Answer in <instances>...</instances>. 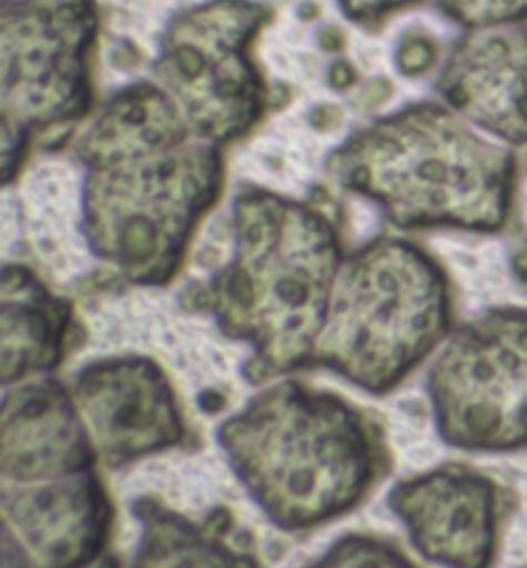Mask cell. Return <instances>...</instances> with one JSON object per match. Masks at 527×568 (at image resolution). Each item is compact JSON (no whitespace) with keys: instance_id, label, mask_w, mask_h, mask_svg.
<instances>
[{"instance_id":"cell-1","label":"cell","mask_w":527,"mask_h":568,"mask_svg":"<svg viewBox=\"0 0 527 568\" xmlns=\"http://www.w3.org/2000/svg\"><path fill=\"white\" fill-rule=\"evenodd\" d=\"M326 214L264 190L233 202V250L211 283L216 326L252 351V382L314 365L343 268Z\"/></svg>"},{"instance_id":"cell-2","label":"cell","mask_w":527,"mask_h":568,"mask_svg":"<svg viewBox=\"0 0 527 568\" xmlns=\"http://www.w3.org/2000/svg\"><path fill=\"white\" fill-rule=\"evenodd\" d=\"M216 443L247 497L285 531L353 511L385 466L382 439L361 410L300 382L262 389L219 425Z\"/></svg>"},{"instance_id":"cell-3","label":"cell","mask_w":527,"mask_h":568,"mask_svg":"<svg viewBox=\"0 0 527 568\" xmlns=\"http://www.w3.org/2000/svg\"><path fill=\"white\" fill-rule=\"evenodd\" d=\"M328 170L402 229L497 231L514 199L511 155L435 103L356 132L332 153Z\"/></svg>"},{"instance_id":"cell-4","label":"cell","mask_w":527,"mask_h":568,"mask_svg":"<svg viewBox=\"0 0 527 568\" xmlns=\"http://www.w3.org/2000/svg\"><path fill=\"white\" fill-rule=\"evenodd\" d=\"M452 317L442 268L411 243L377 240L344 262L314 365L382 396L449 338Z\"/></svg>"},{"instance_id":"cell-5","label":"cell","mask_w":527,"mask_h":568,"mask_svg":"<svg viewBox=\"0 0 527 568\" xmlns=\"http://www.w3.org/2000/svg\"><path fill=\"white\" fill-rule=\"evenodd\" d=\"M85 171L83 235L91 252L130 283H170L219 199V146L188 139Z\"/></svg>"},{"instance_id":"cell-6","label":"cell","mask_w":527,"mask_h":568,"mask_svg":"<svg viewBox=\"0 0 527 568\" xmlns=\"http://www.w3.org/2000/svg\"><path fill=\"white\" fill-rule=\"evenodd\" d=\"M93 0H7L2 9V175L11 182L29 142L69 129L91 103Z\"/></svg>"},{"instance_id":"cell-7","label":"cell","mask_w":527,"mask_h":568,"mask_svg":"<svg viewBox=\"0 0 527 568\" xmlns=\"http://www.w3.org/2000/svg\"><path fill=\"white\" fill-rule=\"evenodd\" d=\"M268 11L252 0H211L173 21L155 62V83L196 141L221 146L252 129L266 89L252 43Z\"/></svg>"},{"instance_id":"cell-8","label":"cell","mask_w":527,"mask_h":568,"mask_svg":"<svg viewBox=\"0 0 527 568\" xmlns=\"http://www.w3.org/2000/svg\"><path fill=\"white\" fill-rule=\"evenodd\" d=\"M427 394L447 445L527 449V310H490L452 332L428 369Z\"/></svg>"},{"instance_id":"cell-9","label":"cell","mask_w":527,"mask_h":568,"mask_svg":"<svg viewBox=\"0 0 527 568\" xmlns=\"http://www.w3.org/2000/svg\"><path fill=\"white\" fill-rule=\"evenodd\" d=\"M71 392L98 455L110 466H126L184 440L180 399L151 358L95 361L79 371Z\"/></svg>"},{"instance_id":"cell-10","label":"cell","mask_w":527,"mask_h":568,"mask_svg":"<svg viewBox=\"0 0 527 568\" xmlns=\"http://www.w3.org/2000/svg\"><path fill=\"white\" fill-rule=\"evenodd\" d=\"M389 507L411 544L443 568H493L499 555V484L466 466H442L396 484Z\"/></svg>"},{"instance_id":"cell-11","label":"cell","mask_w":527,"mask_h":568,"mask_svg":"<svg viewBox=\"0 0 527 568\" xmlns=\"http://www.w3.org/2000/svg\"><path fill=\"white\" fill-rule=\"evenodd\" d=\"M4 529L40 568L91 567L105 550L114 507L95 469L43 483H4Z\"/></svg>"},{"instance_id":"cell-12","label":"cell","mask_w":527,"mask_h":568,"mask_svg":"<svg viewBox=\"0 0 527 568\" xmlns=\"http://www.w3.org/2000/svg\"><path fill=\"white\" fill-rule=\"evenodd\" d=\"M98 449L64 385L43 377L9 387L2 402L4 483H43L95 468Z\"/></svg>"},{"instance_id":"cell-13","label":"cell","mask_w":527,"mask_h":568,"mask_svg":"<svg viewBox=\"0 0 527 568\" xmlns=\"http://www.w3.org/2000/svg\"><path fill=\"white\" fill-rule=\"evenodd\" d=\"M447 103L505 141H527V29H476L439 81Z\"/></svg>"},{"instance_id":"cell-14","label":"cell","mask_w":527,"mask_h":568,"mask_svg":"<svg viewBox=\"0 0 527 568\" xmlns=\"http://www.w3.org/2000/svg\"><path fill=\"white\" fill-rule=\"evenodd\" d=\"M2 384L58 369L69 351L72 307L26 268L2 274Z\"/></svg>"},{"instance_id":"cell-15","label":"cell","mask_w":527,"mask_h":568,"mask_svg":"<svg viewBox=\"0 0 527 568\" xmlns=\"http://www.w3.org/2000/svg\"><path fill=\"white\" fill-rule=\"evenodd\" d=\"M194 139L170 95L153 81L120 91L79 142L77 156L91 168L144 155Z\"/></svg>"},{"instance_id":"cell-16","label":"cell","mask_w":527,"mask_h":568,"mask_svg":"<svg viewBox=\"0 0 527 568\" xmlns=\"http://www.w3.org/2000/svg\"><path fill=\"white\" fill-rule=\"evenodd\" d=\"M136 515L143 536L130 568H245L221 536L155 503L136 505Z\"/></svg>"},{"instance_id":"cell-17","label":"cell","mask_w":527,"mask_h":568,"mask_svg":"<svg viewBox=\"0 0 527 568\" xmlns=\"http://www.w3.org/2000/svg\"><path fill=\"white\" fill-rule=\"evenodd\" d=\"M305 568H416L392 544L371 536H346Z\"/></svg>"},{"instance_id":"cell-18","label":"cell","mask_w":527,"mask_h":568,"mask_svg":"<svg viewBox=\"0 0 527 568\" xmlns=\"http://www.w3.org/2000/svg\"><path fill=\"white\" fill-rule=\"evenodd\" d=\"M442 9L470 28H497L527 17V0H439Z\"/></svg>"},{"instance_id":"cell-19","label":"cell","mask_w":527,"mask_h":568,"mask_svg":"<svg viewBox=\"0 0 527 568\" xmlns=\"http://www.w3.org/2000/svg\"><path fill=\"white\" fill-rule=\"evenodd\" d=\"M416 0H338L341 9L356 23H375Z\"/></svg>"},{"instance_id":"cell-20","label":"cell","mask_w":527,"mask_h":568,"mask_svg":"<svg viewBox=\"0 0 527 568\" xmlns=\"http://www.w3.org/2000/svg\"><path fill=\"white\" fill-rule=\"evenodd\" d=\"M435 58H437L435 43L423 36H414L402 43V48H399V69L406 74H420L433 67Z\"/></svg>"},{"instance_id":"cell-21","label":"cell","mask_w":527,"mask_h":568,"mask_svg":"<svg viewBox=\"0 0 527 568\" xmlns=\"http://www.w3.org/2000/svg\"><path fill=\"white\" fill-rule=\"evenodd\" d=\"M4 568H40L31 562L26 550L14 540L9 529H4Z\"/></svg>"},{"instance_id":"cell-22","label":"cell","mask_w":527,"mask_h":568,"mask_svg":"<svg viewBox=\"0 0 527 568\" xmlns=\"http://www.w3.org/2000/svg\"><path fill=\"white\" fill-rule=\"evenodd\" d=\"M511 266H514L517 281L527 288V242L515 243L511 252Z\"/></svg>"}]
</instances>
